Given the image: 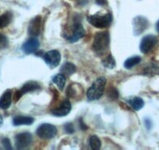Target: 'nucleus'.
I'll return each mask as SVG.
<instances>
[{"instance_id":"29","label":"nucleus","mask_w":159,"mask_h":150,"mask_svg":"<svg viewBox=\"0 0 159 150\" xmlns=\"http://www.w3.org/2000/svg\"><path fill=\"white\" fill-rule=\"evenodd\" d=\"M80 128H81L82 130H86L87 129V126L85 125V124L84 123L83 120H80Z\"/></svg>"},{"instance_id":"9","label":"nucleus","mask_w":159,"mask_h":150,"mask_svg":"<svg viewBox=\"0 0 159 150\" xmlns=\"http://www.w3.org/2000/svg\"><path fill=\"white\" fill-rule=\"evenodd\" d=\"M42 19L40 16H35L30 21L28 26V34L31 37H37L40 35L42 30Z\"/></svg>"},{"instance_id":"11","label":"nucleus","mask_w":159,"mask_h":150,"mask_svg":"<svg viewBox=\"0 0 159 150\" xmlns=\"http://www.w3.org/2000/svg\"><path fill=\"white\" fill-rule=\"evenodd\" d=\"M40 46V42L36 37H31L26 41L22 45V50L26 54H31L38 50Z\"/></svg>"},{"instance_id":"3","label":"nucleus","mask_w":159,"mask_h":150,"mask_svg":"<svg viewBox=\"0 0 159 150\" xmlns=\"http://www.w3.org/2000/svg\"><path fill=\"white\" fill-rule=\"evenodd\" d=\"M88 21L91 25L97 28H105L111 24L112 16L111 13H106L105 15L95 14L88 16Z\"/></svg>"},{"instance_id":"19","label":"nucleus","mask_w":159,"mask_h":150,"mask_svg":"<svg viewBox=\"0 0 159 150\" xmlns=\"http://www.w3.org/2000/svg\"><path fill=\"white\" fill-rule=\"evenodd\" d=\"M12 13L7 12L0 16V28H4L10 24L12 21Z\"/></svg>"},{"instance_id":"12","label":"nucleus","mask_w":159,"mask_h":150,"mask_svg":"<svg viewBox=\"0 0 159 150\" xmlns=\"http://www.w3.org/2000/svg\"><path fill=\"white\" fill-rule=\"evenodd\" d=\"M133 24H134V35H140L148 28V21L143 16H137L134 19Z\"/></svg>"},{"instance_id":"17","label":"nucleus","mask_w":159,"mask_h":150,"mask_svg":"<svg viewBox=\"0 0 159 150\" xmlns=\"http://www.w3.org/2000/svg\"><path fill=\"white\" fill-rule=\"evenodd\" d=\"M130 106L135 110H140L144 105V102L143 99L140 97H134L128 101Z\"/></svg>"},{"instance_id":"27","label":"nucleus","mask_w":159,"mask_h":150,"mask_svg":"<svg viewBox=\"0 0 159 150\" xmlns=\"http://www.w3.org/2000/svg\"><path fill=\"white\" fill-rule=\"evenodd\" d=\"M144 122L147 128H148V129H150V128H151V126H152V123H151V120H150V119H146V120H144Z\"/></svg>"},{"instance_id":"2","label":"nucleus","mask_w":159,"mask_h":150,"mask_svg":"<svg viewBox=\"0 0 159 150\" xmlns=\"http://www.w3.org/2000/svg\"><path fill=\"white\" fill-rule=\"evenodd\" d=\"M105 85H106V79L105 77L98 78L87 91V97L88 100L94 101L100 99L105 91Z\"/></svg>"},{"instance_id":"23","label":"nucleus","mask_w":159,"mask_h":150,"mask_svg":"<svg viewBox=\"0 0 159 150\" xmlns=\"http://www.w3.org/2000/svg\"><path fill=\"white\" fill-rule=\"evenodd\" d=\"M8 39L5 35L0 34V49H3L8 46Z\"/></svg>"},{"instance_id":"4","label":"nucleus","mask_w":159,"mask_h":150,"mask_svg":"<svg viewBox=\"0 0 159 150\" xmlns=\"http://www.w3.org/2000/svg\"><path fill=\"white\" fill-rule=\"evenodd\" d=\"M37 134L42 139H52L57 134V128L51 124H43L38 128Z\"/></svg>"},{"instance_id":"18","label":"nucleus","mask_w":159,"mask_h":150,"mask_svg":"<svg viewBox=\"0 0 159 150\" xmlns=\"http://www.w3.org/2000/svg\"><path fill=\"white\" fill-rule=\"evenodd\" d=\"M66 76H64L62 73H59V74H56V76L52 77V82L53 83L56 84L59 88L60 90L63 89L64 86L66 85Z\"/></svg>"},{"instance_id":"30","label":"nucleus","mask_w":159,"mask_h":150,"mask_svg":"<svg viewBox=\"0 0 159 150\" xmlns=\"http://www.w3.org/2000/svg\"><path fill=\"white\" fill-rule=\"evenodd\" d=\"M156 29H157V31L159 33V21L156 24Z\"/></svg>"},{"instance_id":"14","label":"nucleus","mask_w":159,"mask_h":150,"mask_svg":"<svg viewBox=\"0 0 159 150\" xmlns=\"http://www.w3.org/2000/svg\"><path fill=\"white\" fill-rule=\"evenodd\" d=\"M13 123L15 126L30 125L34 123V118L30 117H25V116H17L13 118Z\"/></svg>"},{"instance_id":"6","label":"nucleus","mask_w":159,"mask_h":150,"mask_svg":"<svg viewBox=\"0 0 159 150\" xmlns=\"http://www.w3.org/2000/svg\"><path fill=\"white\" fill-rule=\"evenodd\" d=\"M157 38L153 35H148L144 36L140 42V49L141 53L147 54L150 53L157 43Z\"/></svg>"},{"instance_id":"26","label":"nucleus","mask_w":159,"mask_h":150,"mask_svg":"<svg viewBox=\"0 0 159 150\" xmlns=\"http://www.w3.org/2000/svg\"><path fill=\"white\" fill-rule=\"evenodd\" d=\"M2 143L3 145V146L5 147V148L7 149H12V146H11V143H10V139H8L7 138H5L2 140Z\"/></svg>"},{"instance_id":"15","label":"nucleus","mask_w":159,"mask_h":150,"mask_svg":"<svg viewBox=\"0 0 159 150\" xmlns=\"http://www.w3.org/2000/svg\"><path fill=\"white\" fill-rule=\"evenodd\" d=\"M76 70V66L70 62H66L61 67L60 72L64 76H70L74 73Z\"/></svg>"},{"instance_id":"8","label":"nucleus","mask_w":159,"mask_h":150,"mask_svg":"<svg viewBox=\"0 0 159 150\" xmlns=\"http://www.w3.org/2000/svg\"><path fill=\"white\" fill-rule=\"evenodd\" d=\"M45 63L51 67H56L61 60V55L58 50H51L44 55Z\"/></svg>"},{"instance_id":"20","label":"nucleus","mask_w":159,"mask_h":150,"mask_svg":"<svg viewBox=\"0 0 159 150\" xmlns=\"http://www.w3.org/2000/svg\"><path fill=\"white\" fill-rule=\"evenodd\" d=\"M141 61V58L138 56H133V57L129 58V59H126L124 63V67L126 69H131L132 67H134V66L137 65L139 63H140Z\"/></svg>"},{"instance_id":"21","label":"nucleus","mask_w":159,"mask_h":150,"mask_svg":"<svg viewBox=\"0 0 159 150\" xmlns=\"http://www.w3.org/2000/svg\"><path fill=\"white\" fill-rule=\"evenodd\" d=\"M89 144L91 148L94 150H98L102 146V142L100 138L96 135H91L89 139Z\"/></svg>"},{"instance_id":"28","label":"nucleus","mask_w":159,"mask_h":150,"mask_svg":"<svg viewBox=\"0 0 159 150\" xmlns=\"http://www.w3.org/2000/svg\"><path fill=\"white\" fill-rule=\"evenodd\" d=\"M96 2H97L98 5L104 6L106 3V0H96Z\"/></svg>"},{"instance_id":"16","label":"nucleus","mask_w":159,"mask_h":150,"mask_svg":"<svg viewBox=\"0 0 159 150\" xmlns=\"http://www.w3.org/2000/svg\"><path fill=\"white\" fill-rule=\"evenodd\" d=\"M40 88H41V86H40V85L38 82L31 81V82H28L25 85H24V86L21 88V89L20 91L24 95L27 92H30V91H34L35 90L39 89Z\"/></svg>"},{"instance_id":"1","label":"nucleus","mask_w":159,"mask_h":150,"mask_svg":"<svg viewBox=\"0 0 159 150\" xmlns=\"http://www.w3.org/2000/svg\"><path fill=\"white\" fill-rule=\"evenodd\" d=\"M110 37L108 31L98 32L94 36L92 49L98 56H102L109 47Z\"/></svg>"},{"instance_id":"5","label":"nucleus","mask_w":159,"mask_h":150,"mask_svg":"<svg viewBox=\"0 0 159 150\" xmlns=\"http://www.w3.org/2000/svg\"><path fill=\"white\" fill-rule=\"evenodd\" d=\"M72 30H73V33L70 35L66 36V38L69 42H72V43L79 41L85 35V30L84 29L83 26L81 25L80 23L76 22V21L73 24Z\"/></svg>"},{"instance_id":"25","label":"nucleus","mask_w":159,"mask_h":150,"mask_svg":"<svg viewBox=\"0 0 159 150\" xmlns=\"http://www.w3.org/2000/svg\"><path fill=\"white\" fill-rule=\"evenodd\" d=\"M64 129H65L66 132L69 133V134H72V133L74 132V127L72 123L66 124L65 126H64Z\"/></svg>"},{"instance_id":"7","label":"nucleus","mask_w":159,"mask_h":150,"mask_svg":"<svg viewBox=\"0 0 159 150\" xmlns=\"http://www.w3.org/2000/svg\"><path fill=\"white\" fill-rule=\"evenodd\" d=\"M32 142V135L29 132L20 133L15 138V144L18 149H24L30 146Z\"/></svg>"},{"instance_id":"13","label":"nucleus","mask_w":159,"mask_h":150,"mask_svg":"<svg viewBox=\"0 0 159 150\" xmlns=\"http://www.w3.org/2000/svg\"><path fill=\"white\" fill-rule=\"evenodd\" d=\"M12 103V91L7 90L0 97V108L7 110L10 106Z\"/></svg>"},{"instance_id":"31","label":"nucleus","mask_w":159,"mask_h":150,"mask_svg":"<svg viewBox=\"0 0 159 150\" xmlns=\"http://www.w3.org/2000/svg\"><path fill=\"white\" fill-rule=\"evenodd\" d=\"M2 124V117L0 116V125Z\"/></svg>"},{"instance_id":"22","label":"nucleus","mask_w":159,"mask_h":150,"mask_svg":"<svg viewBox=\"0 0 159 150\" xmlns=\"http://www.w3.org/2000/svg\"><path fill=\"white\" fill-rule=\"evenodd\" d=\"M102 64L105 67L108 69H112L116 67V60L113 58V56L111 54L108 55L107 57H105V59L102 61Z\"/></svg>"},{"instance_id":"10","label":"nucleus","mask_w":159,"mask_h":150,"mask_svg":"<svg viewBox=\"0 0 159 150\" xmlns=\"http://www.w3.org/2000/svg\"><path fill=\"white\" fill-rule=\"evenodd\" d=\"M71 103L69 99H64L58 107L52 110V114L56 117H65L70 114L71 110Z\"/></svg>"},{"instance_id":"24","label":"nucleus","mask_w":159,"mask_h":150,"mask_svg":"<svg viewBox=\"0 0 159 150\" xmlns=\"http://www.w3.org/2000/svg\"><path fill=\"white\" fill-rule=\"evenodd\" d=\"M108 96H109L111 99H117L119 94H118V91L114 88V87H111L108 91Z\"/></svg>"}]
</instances>
